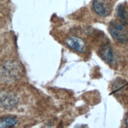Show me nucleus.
<instances>
[{"label": "nucleus", "instance_id": "obj_1", "mask_svg": "<svg viewBox=\"0 0 128 128\" xmlns=\"http://www.w3.org/2000/svg\"><path fill=\"white\" fill-rule=\"evenodd\" d=\"M2 79L4 77V80L9 82L18 80L21 76V68L18 62H7L2 67Z\"/></svg>", "mask_w": 128, "mask_h": 128}, {"label": "nucleus", "instance_id": "obj_2", "mask_svg": "<svg viewBox=\"0 0 128 128\" xmlns=\"http://www.w3.org/2000/svg\"><path fill=\"white\" fill-rule=\"evenodd\" d=\"M109 32L116 41H119L122 43L128 42V32L123 24L113 21L110 24Z\"/></svg>", "mask_w": 128, "mask_h": 128}, {"label": "nucleus", "instance_id": "obj_3", "mask_svg": "<svg viewBox=\"0 0 128 128\" xmlns=\"http://www.w3.org/2000/svg\"><path fill=\"white\" fill-rule=\"evenodd\" d=\"M112 4L111 0H93V8L101 16H107L110 14L112 10Z\"/></svg>", "mask_w": 128, "mask_h": 128}, {"label": "nucleus", "instance_id": "obj_4", "mask_svg": "<svg viewBox=\"0 0 128 128\" xmlns=\"http://www.w3.org/2000/svg\"><path fill=\"white\" fill-rule=\"evenodd\" d=\"M66 44L70 48L77 52H86V43L82 38L77 36H70L66 41Z\"/></svg>", "mask_w": 128, "mask_h": 128}, {"label": "nucleus", "instance_id": "obj_5", "mask_svg": "<svg viewBox=\"0 0 128 128\" xmlns=\"http://www.w3.org/2000/svg\"><path fill=\"white\" fill-rule=\"evenodd\" d=\"M100 54H101V57L103 58V60L106 62L111 63L113 62L114 55L112 49L110 46H104V47H102L100 50Z\"/></svg>", "mask_w": 128, "mask_h": 128}, {"label": "nucleus", "instance_id": "obj_6", "mask_svg": "<svg viewBox=\"0 0 128 128\" xmlns=\"http://www.w3.org/2000/svg\"><path fill=\"white\" fill-rule=\"evenodd\" d=\"M116 12H117V16H119V18L121 20H123L124 23L128 24V9L126 6L123 4L119 5Z\"/></svg>", "mask_w": 128, "mask_h": 128}, {"label": "nucleus", "instance_id": "obj_7", "mask_svg": "<svg viewBox=\"0 0 128 128\" xmlns=\"http://www.w3.org/2000/svg\"><path fill=\"white\" fill-rule=\"evenodd\" d=\"M17 123H18V120L15 117L7 116V117L2 118L1 120H0V127L1 128L13 127L17 124Z\"/></svg>", "mask_w": 128, "mask_h": 128}, {"label": "nucleus", "instance_id": "obj_8", "mask_svg": "<svg viewBox=\"0 0 128 128\" xmlns=\"http://www.w3.org/2000/svg\"><path fill=\"white\" fill-rule=\"evenodd\" d=\"M1 104L3 105V107H5L7 108H10L14 106V104H16V101H15V98L13 96L5 94L3 97V95L2 94Z\"/></svg>", "mask_w": 128, "mask_h": 128}, {"label": "nucleus", "instance_id": "obj_9", "mask_svg": "<svg viewBox=\"0 0 128 128\" xmlns=\"http://www.w3.org/2000/svg\"><path fill=\"white\" fill-rule=\"evenodd\" d=\"M126 124L128 126V116H127V118H126Z\"/></svg>", "mask_w": 128, "mask_h": 128}]
</instances>
